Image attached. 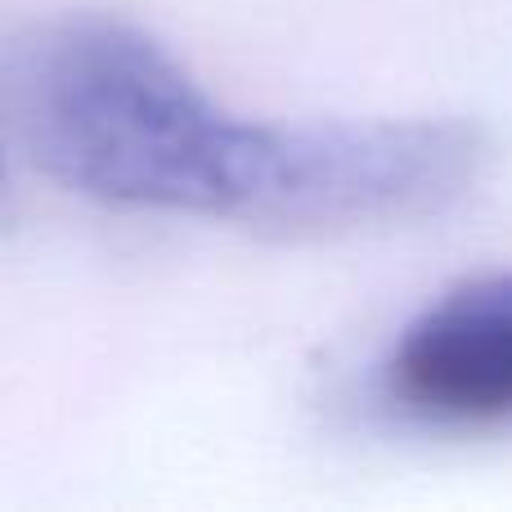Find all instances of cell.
Returning <instances> with one entry per match:
<instances>
[{"label":"cell","instance_id":"cell-1","mask_svg":"<svg viewBox=\"0 0 512 512\" xmlns=\"http://www.w3.org/2000/svg\"><path fill=\"white\" fill-rule=\"evenodd\" d=\"M5 113L23 158L68 194L279 234L423 221L472 194L490 162L481 126L459 117H234L158 36L99 14L14 45Z\"/></svg>","mask_w":512,"mask_h":512},{"label":"cell","instance_id":"cell-2","mask_svg":"<svg viewBox=\"0 0 512 512\" xmlns=\"http://www.w3.org/2000/svg\"><path fill=\"white\" fill-rule=\"evenodd\" d=\"M382 400L436 432L512 427V270L423 306L382 360Z\"/></svg>","mask_w":512,"mask_h":512}]
</instances>
